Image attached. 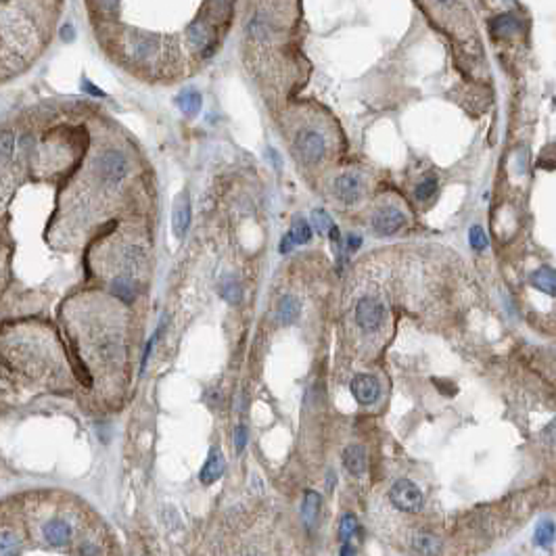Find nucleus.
Instances as JSON below:
<instances>
[{
  "label": "nucleus",
  "mask_w": 556,
  "mask_h": 556,
  "mask_svg": "<svg viewBox=\"0 0 556 556\" xmlns=\"http://www.w3.org/2000/svg\"><path fill=\"white\" fill-rule=\"evenodd\" d=\"M188 42L197 48V51H205L211 44V28L205 21H195L188 28Z\"/></svg>",
  "instance_id": "17"
},
{
  "label": "nucleus",
  "mask_w": 556,
  "mask_h": 556,
  "mask_svg": "<svg viewBox=\"0 0 556 556\" xmlns=\"http://www.w3.org/2000/svg\"><path fill=\"white\" fill-rule=\"evenodd\" d=\"M61 38H63V42H71V40L75 38L73 26H63V28H61Z\"/></svg>",
  "instance_id": "33"
},
{
  "label": "nucleus",
  "mask_w": 556,
  "mask_h": 556,
  "mask_svg": "<svg viewBox=\"0 0 556 556\" xmlns=\"http://www.w3.org/2000/svg\"><path fill=\"white\" fill-rule=\"evenodd\" d=\"M469 243H471V247L477 249V251L487 249V237H485V233H483L481 226H473V228L469 231Z\"/></svg>",
  "instance_id": "29"
},
{
  "label": "nucleus",
  "mask_w": 556,
  "mask_h": 556,
  "mask_svg": "<svg viewBox=\"0 0 556 556\" xmlns=\"http://www.w3.org/2000/svg\"><path fill=\"white\" fill-rule=\"evenodd\" d=\"M356 529H358V521H356V517L350 512V514H346V517L341 519V525H339V537H341L343 541H350V537L356 533Z\"/></svg>",
  "instance_id": "28"
},
{
  "label": "nucleus",
  "mask_w": 556,
  "mask_h": 556,
  "mask_svg": "<svg viewBox=\"0 0 556 556\" xmlns=\"http://www.w3.org/2000/svg\"><path fill=\"white\" fill-rule=\"evenodd\" d=\"M320 508H322V498L320 494L316 492H305L303 496V504H301V517L307 525H314L318 514H320Z\"/></svg>",
  "instance_id": "18"
},
{
  "label": "nucleus",
  "mask_w": 556,
  "mask_h": 556,
  "mask_svg": "<svg viewBox=\"0 0 556 556\" xmlns=\"http://www.w3.org/2000/svg\"><path fill=\"white\" fill-rule=\"evenodd\" d=\"M332 190H335L337 199H341L348 205H354L362 199V184L360 178L354 174H341L332 182Z\"/></svg>",
  "instance_id": "7"
},
{
  "label": "nucleus",
  "mask_w": 556,
  "mask_h": 556,
  "mask_svg": "<svg viewBox=\"0 0 556 556\" xmlns=\"http://www.w3.org/2000/svg\"><path fill=\"white\" fill-rule=\"evenodd\" d=\"M521 30V21L512 13H502L492 21V34L496 38H510Z\"/></svg>",
  "instance_id": "15"
},
{
  "label": "nucleus",
  "mask_w": 556,
  "mask_h": 556,
  "mask_svg": "<svg viewBox=\"0 0 556 556\" xmlns=\"http://www.w3.org/2000/svg\"><path fill=\"white\" fill-rule=\"evenodd\" d=\"M289 241L293 245H305L310 243L312 239V226H310V222L303 219V217H295L293 219V224H291V233L287 235Z\"/></svg>",
  "instance_id": "20"
},
{
  "label": "nucleus",
  "mask_w": 556,
  "mask_h": 556,
  "mask_svg": "<svg viewBox=\"0 0 556 556\" xmlns=\"http://www.w3.org/2000/svg\"><path fill=\"white\" fill-rule=\"evenodd\" d=\"M293 247H295V245L289 241V237H285V239H283V243H280V251H283V253H289Z\"/></svg>",
  "instance_id": "37"
},
{
  "label": "nucleus",
  "mask_w": 556,
  "mask_h": 556,
  "mask_svg": "<svg viewBox=\"0 0 556 556\" xmlns=\"http://www.w3.org/2000/svg\"><path fill=\"white\" fill-rule=\"evenodd\" d=\"M111 293H114L118 299L126 301V303H132L136 299V287L128 276L114 278V283H111Z\"/></svg>",
  "instance_id": "19"
},
{
  "label": "nucleus",
  "mask_w": 556,
  "mask_h": 556,
  "mask_svg": "<svg viewBox=\"0 0 556 556\" xmlns=\"http://www.w3.org/2000/svg\"><path fill=\"white\" fill-rule=\"evenodd\" d=\"M356 322L364 332H377L387 320V305L377 297H362L356 303Z\"/></svg>",
  "instance_id": "1"
},
{
  "label": "nucleus",
  "mask_w": 556,
  "mask_h": 556,
  "mask_svg": "<svg viewBox=\"0 0 556 556\" xmlns=\"http://www.w3.org/2000/svg\"><path fill=\"white\" fill-rule=\"evenodd\" d=\"M295 147H297L299 157L307 165L320 163L324 157V151H326V143H324L322 134L316 130H299L295 136Z\"/></svg>",
  "instance_id": "4"
},
{
  "label": "nucleus",
  "mask_w": 556,
  "mask_h": 556,
  "mask_svg": "<svg viewBox=\"0 0 556 556\" xmlns=\"http://www.w3.org/2000/svg\"><path fill=\"white\" fill-rule=\"evenodd\" d=\"M188 224H190V201H188V195L182 192L176 203H174V213H172V231L178 239H182L188 231Z\"/></svg>",
  "instance_id": "9"
},
{
  "label": "nucleus",
  "mask_w": 556,
  "mask_h": 556,
  "mask_svg": "<svg viewBox=\"0 0 556 556\" xmlns=\"http://www.w3.org/2000/svg\"><path fill=\"white\" fill-rule=\"evenodd\" d=\"M299 310H301V305H299V301H297L295 297H291V295L283 297L280 303H278V316H280V322H283V324H291V322L299 316Z\"/></svg>",
  "instance_id": "21"
},
{
  "label": "nucleus",
  "mask_w": 556,
  "mask_h": 556,
  "mask_svg": "<svg viewBox=\"0 0 556 556\" xmlns=\"http://www.w3.org/2000/svg\"><path fill=\"white\" fill-rule=\"evenodd\" d=\"M350 389H352L354 400L358 404H362V406H370V404H375L381 397V385H379L377 377H373V375H358V377H354Z\"/></svg>",
  "instance_id": "6"
},
{
  "label": "nucleus",
  "mask_w": 556,
  "mask_h": 556,
  "mask_svg": "<svg viewBox=\"0 0 556 556\" xmlns=\"http://www.w3.org/2000/svg\"><path fill=\"white\" fill-rule=\"evenodd\" d=\"M247 32H249V36H251L253 40H258V42H264V40L268 38V34H270V28H268V24H266L262 17H255V19H251V21H249V28H247Z\"/></svg>",
  "instance_id": "26"
},
{
  "label": "nucleus",
  "mask_w": 556,
  "mask_h": 556,
  "mask_svg": "<svg viewBox=\"0 0 556 556\" xmlns=\"http://www.w3.org/2000/svg\"><path fill=\"white\" fill-rule=\"evenodd\" d=\"M404 226H406V215L402 209H397L393 205H385V207L377 209L373 215V231L379 237H391V235L400 233Z\"/></svg>",
  "instance_id": "5"
},
{
  "label": "nucleus",
  "mask_w": 556,
  "mask_h": 556,
  "mask_svg": "<svg viewBox=\"0 0 556 556\" xmlns=\"http://www.w3.org/2000/svg\"><path fill=\"white\" fill-rule=\"evenodd\" d=\"M224 469H226L224 456H222V452L217 448H211L209 450V456H207V460H205V465L201 469V475H199L201 477V483L203 485L215 483L222 475H224Z\"/></svg>",
  "instance_id": "10"
},
{
  "label": "nucleus",
  "mask_w": 556,
  "mask_h": 556,
  "mask_svg": "<svg viewBox=\"0 0 556 556\" xmlns=\"http://www.w3.org/2000/svg\"><path fill=\"white\" fill-rule=\"evenodd\" d=\"M412 548L414 552L422 554V556H439L441 554V539L433 533H416L412 539Z\"/></svg>",
  "instance_id": "14"
},
{
  "label": "nucleus",
  "mask_w": 556,
  "mask_h": 556,
  "mask_svg": "<svg viewBox=\"0 0 556 556\" xmlns=\"http://www.w3.org/2000/svg\"><path fill=\"white\" fill-rule=\"evenodd\" d=\"M391 504L402 512H418L422 508V492L410 479H400L389 492Z\"/></svg>",
  "instance_id": "2"
},
{
  "label": "nucleus",
  "mask_w": 556,
  "mask_h": 556,
  "mask_svg": "<svg viewBox=\"0 0 556 556\" xmlns=\"http://www.w3.org/2000/svg\"><path fill=\"white\" fill-rule=\"evenodd\" d=\"M554 541V523L552 521H541L535 529V544L539 548H550Z\"/></svg>",
  "instance_id": "24"
},
{
  "label": "nucleus",
  "mask_w": 556,
  "mask_h": 556,
  "mask_svg": "<svg viewBox=\"0 0 556 556\" xmlns=\"http://www.w3.org/2000/svg\"><path fill=\"white\" fill-rule=\"evenodd\" d=\"M346 241H348V249H350V251H356V249H360V245H362V239H360L358 235H352V233L346 237Z\"/></svg>",
  "instance_id": "32"
},
{
  "label": "nucleus",
  "mask_w": 556,
  "mask_h": 556,
  "mask_svg": "<svg viewBox=\"0 0 556 556\" xmlns=\"http://www.w3.org/2000/svg\"><path fill=\"white\" fill-rule=\"evenodd\" d=\"M343 467L350 475L362 477L368 467V456L362 446H348L343 450Z\"/></svg>",
  "instance_id": "11"
},
{
  "label": "nucleus",
  "mask_w": 556,
  "mask_h": 556,
  "mask_svg": "<svg viewBox=\"0 0 556 556\" xmlns=\"http://www.w3.org/2000/svg\"><path fill=\"white\" fill-rule=\"evenodd\" d=\"M159 42H161L159 36L138 32V34H134V36L130 38V51H132L134 59H138V61H149V59L159 51Z\"/></svg>",
  "instance_id": "8"
},
{
  "label": "nucleus",
  "mask_w": 556,
  "mask_h": 556,
  "mask_svg": "<svg viewBox=\"0 0 556 556\" xmlns=\"http://www.w3.org/2000/svg\"><path fill=\"white\" fill-rule=\"evenodd\" d=\"M219 293H222V297H224L228 303H239L243 299V289H241V285H239L237 278H226L224 283H222V287H219Z\"/></svg>",
  "instance_id": "23"
},
{
  "label": "nucleus",
  "mask_w": 556,
  "mask_h": 556,
  "mask_svg": "<svg viewBox=\"0 0 556 556\" xmlns=\"http://www.w3.org/2000/svg\"><path fill=\"white\" fill-rule=\"evenodd\" d=\"M529 280H531V285H533L535 289H539L541 293L554 297V293H556V276H554V270H552L550 266H541V268H537V270L529 276Z\"/></svg>",
  "instance_id": "16"
},
{
  "label": "nucleus",
  "mask_w": 556,
  "mask_h": 556,
  "mask_svg": "<svg viewBox=\"0 0 556 556\" xmlns=\"http://www.w3.org/2000/svg\"><path fill=\"white\" fill-rule=\"evenodd\" d=\"M13 149H15V138H13V134H0V163L7 161V159H11Z\"/></svg>",
  "instance_id": "30"
},
{
  "label": "nucleus",
  "mask_w": 556,
  "mask_h": 556,
  "mask_svg": "<svg viewBox=\"0 0 556 556\" xmlns=\"http://www.w3.org/2000/svg\"><path fill=\"white\" fill-rule=\"evenodd\" d=\"M21 541L13 531H0V556H17Z\"/></svg>",
  "instance_id": "22"
},
{
  "label": "nucleus",
  "mask_w": 556,
  "mask_h": 556,
  "mask_svg": "<svg viewBox=\"0 0 556 556\" xmlns=\"http://www.w3.org/2000/svg\"><path fill=\"white\" fill-rule=\"evenodd\" d=\"M82 88H84L86 92H90V94H94V96H105V94H102V90H98V88H94V86H92L90 82H84V84H82Z\"/></svg>",
  "instance_id": "35"
},
{
  "label": "nucleus",
  "mask_w": 556,
  "mask_h": 556,
  "mask_svg": "<svg viewBox=\"0 0 556 556\" xmlns=\"http://www.w3.org/2000/svg\"><path fill=\"white\" fill-rule=\"evenodd\" d=\"M176 105L180 107V111H182L184 116L195 118V116H199V111L203 107V98H201V94L195 88H186V90H182L176 96Z\"/></svg>",
  "instance_id": "13"
},
{
  "label": "nucleus",
  "mask_w": 556,
  "mask_h": 556,
  "mask_svg": "<svg viewBox=\"0 0 556 556\" xmlns=\"http://www.w3.org/2000/svg\"><path fill=\"white\" fill-rule=\"evenodd\" d=\"M82 554H84V556H98V548L92 546V544H84V546H82Z\"/></svg>",
  "instance_id": "34"
},
{
  "label": "nucleus",
  "mask_w": 556,
  "mask_h": 556,
  "mask_svg": "<svg viewBox=\"0 0 556 556\" xmlns=\"http://www.w3.org/2000/svg\"><path fill=\"white\" fill-rule=\"evenodd\" d=\"M312 222H314V226L318 228V233H322V235H328V231L335 226L332 224V219H330V215L324 211V209H316L314 213H312Z\"/></svg>",
  "instance_id": "27"
},
{
  "label": "nucleus",
  "mask_w": 556,
  "mask_h": 556,
  "mask_svg": "<svg viewBox=\"0 0 556 556\" xmlns=\"http://www.w3.org/2000/svg\"><path fill=\"white\" fill-rule=\"evenodd\" d=\"M437 195V180L435 178H424L416 184L414 188V197L418 201H429Z\"/></svg>",
  "instance_id": "25"
},
{
  "label": "nucleus",
  "mask_w": 556,
  "mask_h": 556,
  "mask_svg": "<svg viewBox=\"0 0 556 556\" xmlns=\"http://www.w3.org/2000/svg\"><path fill=\"white\" fill-rule=\"evenodd\" d=\"M247 427L245 424H239L237 429H235V448H237V452L241 454L243 450H245V446H247Z\"/></svg>",
  "instance_id": "31"
},
{
  "label": "nucleus",
  "mask_w": 556,
  "mask_h": 556,
  "mask_svg": "<svg viewBox=\"0 0 556 556\" xmlns=\"http://www.w3.org/2000/svg\"><path fill=\"white\" fill-rule=\"evenodd\" d=\"M341 556H356V550L350 546V541H343V550H341Z\"/></svg>",
  "instance_id": "38"
},
{
  "label": "nucleus",
  "mask_w": 556,
  "mask_h": 556,
  "mask_svg": "<svg viewBox=\"0 0 556 556\" xmlns=\"http://www.w3.org/2000/svg\"><path fill=\"white\" fill-rule=\"evenodd\" d=\"M96 168H98V176L105 184H111L116 186L120 184L126 174H128V161L126 157L120 153V151H105L98 155V161H96Z\"/></svg>",
  "instance_id": "3"
},
{
  "label": "nucleus",
  "mask_w": 556,
  "mask_h": 556,
  "mask_svg": "<svg viewBox=\"0 0 556 556\" xmlns=\"http://www.w3.org/2000/svg\"><path fill=\"white\" fill-rule=\"evenodd\" d=\"M268 157L272 159V163H274V168H276V170H280V165H283V161H280V157H278V153H274L272 149H268Z\"/></svg>",
  "instance_id": "36"
},
{
  "label": "nucleus",
  "mask_w": 556,
  "mask_h": 556,
  "mask_svg": "<svg viewBox=\"0 0 556 556\" xmlns=\"http://www.w3.org/2000/svg\"><path fill=\"white\" fill-rule=\"evenodd\" d=\"M42 533L46 537V541L55 548H63L69 544L71 539V527L61 521V519H51L44 527H42Z\"/></svg>",
  "instance_id": "12"
}]
</instances>
